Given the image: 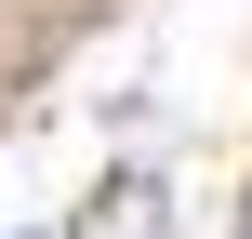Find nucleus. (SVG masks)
Segmentation results:
<instances>
[{
    "label": "nucleus",
    "instance_id": "f257e3e1",
    "mask_svg": "<svg viewBox=\"0 0 252 239\" xmlns=\"http://www.w3.org/2000/svg\"><path fill=\"white\" fill-rule=\"evenodd\" d=\"M159 226H173V186L159 173H106L93 213H80V239H159Z\"/></svg>",
    "mask_w": 252,
    "mask_h": 239
}]
</instances>
